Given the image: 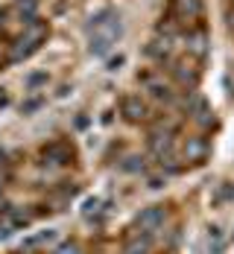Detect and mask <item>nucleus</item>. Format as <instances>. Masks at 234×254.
I'll list each match as a JSON object with an SVG mask.
<instances>
[{
  "label": "nucleus",
  "instance_id": "13",
  "mask_svg": "<svg viewBox=\"0 0 234 254\" xmlns=\"http://www.w3.org/2000/svg\"><path fill=\"white\" fill-rule=\"evenodd\" d=\"M82 210H85V216H91V213H97V210H100V199H97V196H94V199H88Z\"/></svg>",
  "mask_w": 234,
  "mask_h": 254
},
{
  "label": "nucleus",
  "instance_id": "18",
  "mask_svg": "<svg viewBox=\"0 0 234 254\" xmlns=\"http://www.w3.org/2000/svg\"><path fill=\"white\" fill-rule=\"evenodd\" d=\"M0 158H3V155H0Z\"/></svg>",
  "mask_w": 234,
  "mask_h": 254
},
{
  "label": "nucleus",
  "instance_id": "15",
  "mask_svg": "<svg viewBox=\"0 0 234 254\" xmlns=\"http://www.w3.org/2000/svg\"><path fill=\"white\" fill-rule=\"evenodd\" d=\"M18 6H21V9H26V12L32 15V12H35V6H38V0H18Z\"/></svg>",
  "mask_w": 234,
  "mask_h": 254
},
{
  "label": "nucleus",
  "instance_id": "8",
  "mask_svg": "<svg viewBox=\"0 0 234 254\" xmlns=\"http://www.w3.org/2000/svg\"><path fill=\"white\" fill-rule=\"evenodd\" d=\"M150 146H153V152H156L158 158H167L170 149H173V134H170V131H156V134L150 137Z\"/></svg>",
  "mask_w": 234,
  "mask_h": 254
},
{
  "label": "nucleus",
  "instance_id": "2",
  "mask_svg": "<svg viewBox=\"0 0 234 254\" xmlns=\"http://www.w3.org/2000/svg\"><path fill=\"white\" fill-rule=\"evenodd\" d=\"M47 38V24H41V21H29L24 29V35L15 41V47L9 53V62H21L26 56H32V53L41 47V41Z\"/></svg>",
  "mask_w": 234,
  "mask_h": 254
},
{
  "label": "nucleus",
  "instance_id": "16",
  "mask_svg": "<svg viewBox=\"0 0 234 254\" xmlns=\"http://www.w3.org/2000/svg\"><path fill=\"white\" fill-rule=\"evenodd\" d=\"M12 234V225H0V240H6Z\"/></svg>",
  "mask_w": 234,
  "mask_h": 254
},
{
  "label": "nucleus",
  "instance_id": "3",
  "mask_svg": "<svg viewBox=\"0 0 234 254\" xmlns=\"http://www.w3.org/2000/svg\"><path fill=\"white\" fill-rule=\"evenodd\" d=\"M164 219H167V210H164L161 204H153V207H147V210L138 213L135 228H138V234H150V237H153V234L164 225Z\"/></svg>",
  "mask_w": 234,
  "mask_h": 254
},
{
  "label": "nucleus",
  "instance_id": "10",
  "mask_svg": "<svg viewBox=\"0 0 234 254\" xmlns=\"http://www.w3.org/2000/svg\"><path fill=\"white\" fill-rule=\"evenodd\" d=\"M187 47L196 53V56H205V35H202V32H193V35L187 38Z\"/></svg>",
  "mask_w": 234,
  "mask_h": 254
},
{
  "label": "nucleus",
  "instance_id": "11",
  "mask_svg": "<svg viewBox=\"0 0 234 254\" xmlns=\"http://www.w3.org/2000/svg\"><path fill=\"white\" fill-rule=\"evenodd\" d=\"M44 158H56V164H65L68 152H65V146H50V149H44Z\"/></svg>",
  "mask_w": 234,
  "mask_h": 254
},
{
  "label": "nucleus",
  "instance_id": "9",
  "mask_svg": "<svg viewBox=\"0 0 234 254\" xmlns=\"http://www.w3.org/2000/svg\"><path fill=\"white\" fill-rule=\"evenodd\" d=\"M147 53H150L153 59H158V62H164V59L170 56V41H167V38H164V41H161V38H156V41L147 47Z\"/></svg>",
  "mask_w": 234,
  "mask_h": 254
},
{
  "label": "nucleus",
  "instance_id": "17",
  "mask_svg": "<svg viewBox=\"0 0 234 254\" xmlns=\"http://www.w3.org/2000/svg\"><path fill=\"white\" fill-rule=\"evenodd\" d=\"M229 21H232V29H234V12H232V15H229Z\"/></svg>",
  "mask_w": 234,
  "mask_h": 254
},
{
  "label": "nucleus",
  "instance_id": "6",
  "mask_svg": "<svg viewBox=\"0 0 234 254\" xmlns=\"http://www.w3.org/2000/svg\"><path fill=\"white\" fill-rule=\"evenodd\" d=\"M153 249V237L150 234H135L126 240V246H123V254H150Z\"/></svg>",
  "mask_w": 234,
  "mask_h": 254
},
{
  "label": "nucleus",
  "instance_id": "12",
  "mask_svg": "<svg viewBox=\"0 0 234 254\" xmlns=\"http://www.w3.org/2000/svg\"><path fill=\"white\" fill-rule=\"evenodd\" d=\"M53 254H79V246H77V243H62Z\"/></svg>",
  "mask_w": 234,
  "mask_h": 254
},
{
  "label": "nucleus",
  "instance_id": "4",
  "mask_svg": "<svg viewBox=\"0 0 234 254\" xmlns=\"http://www.w3.org/2000/svg\"><path fill=\"white\" fill-rule=\"evenodd\" d=\"M120 114H123L129 123H141V120L147 117V102L141 100V97H126V100L120 102Z\"/></svg>",
  "mask_w": 234,
  "mask_h": 254
},
{
  "label": "nucleus",
  "instance_id": "7",
  "mask_svg": "<svg viewBox=\"0 0 234 254\" xmlns=\"http://www.w3.org/2000/svg\"><path fill=\"white\" fill-rule=\"evenodd\" d=\"M141 82H144V88L153 94V97H158V100H167L170 97V88H167V82L161 76H156V73H147V76H141Z\"/></svg>",
  "mask_w": 234,
  "mask_h": 254
},
{
  "label": "nucleus",
  "instance_id": "14",
  "mask_svg": "<svg viewBox=\"0 0 234 254\" xmlns=\"http://www.w3.org/2000/svg\"><path fill=\"white\" fill-rule=\"evenodd\" d=\"M41 97H35V100H29V102H24V105H21V111H24V114H32V111H35V108H38V105H41Z\"/></svg>",
  "mask_w": 234,
  "mask_h": 254
},
{
  "label": "nucleus",
  "instance_id": "1",
  "mask_svg": "<svg viewBox=\"0 0 234 254\" xmlns=\"http://www.w3.org/2000/svg\"><path fill=\"white\" fill-rule=\"evenodd\" d=\"M120 32H123L120 18L111 9H103L97 18H91V44H88V50L94 53V56H105L117 44Z\"/></svg>",
  "mask_w": 234,
  "mask_h": 254
},
{
  "label": "nucleus",
  "instance_id": "5",
  "mask_svg": "<svg viewBox=\"0 0 234 254\" xmlns=\"http://www.w3.org/2000/svg\"><path fill=\"white\" fill-rule=\"evenodd\" d=\"M205 155H208V140L205 137H187V143H184V161L199 164V161H205Z\"/></svg>",
  "mask_w": 234,
  "mask_h": 254
}]
</instances>
